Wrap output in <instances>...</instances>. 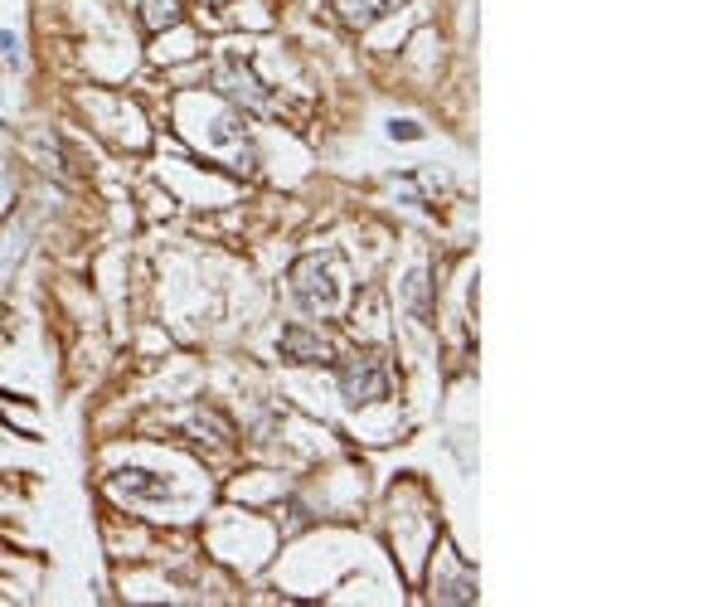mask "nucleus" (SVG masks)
Segmentation results:
<instances>
[{"label": "nucleus", "mask_w": 728, "mask_h": 607, "mask_svg": "<svg viewBox=\"0 0 728 607\" xmlns=\"http://www.w3.org/2000/svg\"><path fill=\"white\" fill-rule=\"evenodd\" d=\"M214 83H218V93H228L234 103H248V107H267V103H272V97H267V88H263L258 78H253L243 58H224V64L214 68Z\"/></svg>", "instance_id": "3"}, {"label": "nucleus", "mask_w": 728, "mask_h": 607, "mask_svg": "<svg viewBox=\"0 0 728 607\" xmlns=\"http://www.w3.org/2000/svg\"><path fill=\"white\" fill-rule=\"evenodd\" d=\"M291 287H297L301 307H311V311H335V301H340V283L325 258H301L291 267Z\"/></svg>", "instance_id": "1"}, {"label": "nucleus", "mask_w": 728, "mask_h": 607, "mask_svg": "<svg viewBox=\"0 0 728 607\" xmlns=\"http://www.w3.org/2000/svg\"><path fill=\"white\" fill-rule=\"evenodd\" d=\"M282 355L297 360V364H325L331 360V340L307 331V326H287L282 331Z\"/></svg>", "instance_id": "4"}, {"label": "nucleus", "mask_w": 728, "mask_h": 607, "mask_svg": "<svg viewBox=\"0 0 728 607\" xmlns=\"http://www.w3.org/2000/svg\"><path fill=\"white\" fill-rule=\"evenodd\" d=\"M180 0H141V24L151 34H161V30H170V24H180Z\"/></svg>", "instance_id": "6"}, {"label": "nucleus", "mask_w": 728, "mask_h": 607, "mask_svg": "<svg viewBox=\"0 0 728 607\" xmlns=\"http://www.w3.org/2000/svg\"><path fill=\"white\" fill-rule=\"evenodd\" d=\"M340 388H345L350 404H379L388 394V380H384V364L374 355H355L340 370Z\"/></svg>", "instance_id": "2"}, {"label": "nucleus", "mask_w": 728, "mask_h": 607, "mask_svg": "<svg viewBox=\"0 0 728 607\" xmlns=\"http://www.w3.org/2000/svg\"><path fill=\"white\" fill-rule=\"evenodd\" d=\"M331 6H335V15L345 20V24H355V30H364V24L384 20L388 10L398 6V0H331Z\"/></svg>", "instance_id": "5"}]
</instances>
